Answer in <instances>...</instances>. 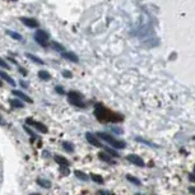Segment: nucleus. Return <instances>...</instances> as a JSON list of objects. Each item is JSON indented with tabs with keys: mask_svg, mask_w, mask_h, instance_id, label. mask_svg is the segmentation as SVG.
<instances>
[{
	"mask_svg": "<svg viewBox=\"0 0 195 195\" xmlns=\"http://www.w3.org/2000/svg\"><path fill=\"white\" fill-rule=\"evenodd\" d=\"M96 135L98 136V138H101V139L106 140V142L108 143V144H111L112 147H115L116 149H123V148H125V145H126L124 142L115 139L113 136H111L110 134H107V133H97Z\"/></svg>",
	"mask_w": 195,
	"mask_h": 195,
	"instance_id": "obj_1",
	"label": "nucleus"
},
{
	"mask_svg": "<svg viewBox=\"0 0 195 195\" xmlns=\"http://www.w3.org/2000/svg\"><path fill=\"white\" fill-rule=\"evenodd\" d=\"M34 40H36V42L40 43L41 46H49V34L46 33L45 31L42 30H37L36 31V34H34Z\"/></svg>",
	"mask_w": 195,
	"mask_h": 195,
	"instance_id": "obj_2",
	"label": "nucleus"
},
{
	"mask_svg": "<svg viewBox=\"0 0 195 195\" xmlns=\"http://www.w3.org/2000/svg\"><path fill=\"white\" fill-rule=\"evenodd\" d=\"M68 100L70 101V103H73V105H75L78 107H84V103L82 101V97H80L79 93H77V92H69L68 93Z\"/></svg>",
	"mask_w": 195,
	"mask_h": 195,
	"instance_id": "obj_3",
	"label": "nucleus"
},
{
	"mask_svg": "<svg viewBox=\"0 0 195 195\" xmlns=\"http://www.w3.org/2000/svg\"><path fill=\"white\" fill-rule=\"evenodd\" d=\"M126 158H128V161H130L133 165H136V166H139V167H144L145 166L144 161H143L139 156H136V154H129Z\"/></svg>",
	"mask_w": 195,
	"mask_h": 195,
	"instance_id": "obj_4",
	"label": "nucleus"
},
{
	"mask_svg": "<svg viewBox=\"0 0 195 195\" xmlns=\"http://www.w3.org/2000/svg\"><path fill=\"white\" fill-rule=\"evenodd\" d=\"M27 123L30 124L31 126H33V128L36 129V130L41 131V133H47V128H46V126H45L43 124L38 123V121H33L32 119H28V120H27Z\"/></svg>",
	"mask_w": 195,
	"mask_h": 195,
	"instance_id": "obj_5",
	"label": "nucleus"
},
{
	"mask_svg": "<svg viewBox=\"0 0 195 195\" xmlns=\"http://www.w3.org/2000/svg\"><path fill=\"white\" fill-rule=\"evenodd\" d=\"M85 138H87V140L91 143L92 145H96V147H102V144H101V142L97 139V135H94V134H92V133H87L85 134Z\"/></svg>",
	"mask_w": 195,
	"mask_h": 195,
	"instance_id": "obj_6",
	"label": "nucleus"
},
{
	"mask_svg": "<svg viewBox=\"0 0 195 195\" xmlns=\"http://www.w3.org/2000/svg\"><path fill=\"white\" fill-rule=\"evenodd\" d=\"M22 23L23 24H26L27 27H30V28H38V22L37 21H34L32 18H21Z\"/></svg>",
	"mask_w": 195,
	"mask_h": 195,
	"instance_id": "obj_7",
	"label": "nucleus"
},
{
	"mask_svg": "<svg viewBox=\"0 0 195 195\" xmlns=\"http://www.w3.org/2000/svg\"><path fill=\"white\" fill-rule=\"evenodd\" d=\"M13 94H14V96H17V97H19L21 100L26 101V102H28V103H32L31 97H30V96H27V94H24V93H23V92H21V91H13Z\"/></svg>",
	"mask_w": 195,
	"mask_h": 195,
	"instance_id": "obj_8",
	"label": "nucleus"
},
{
	"mask_svg": "<svg viewBox=\"0 0 195 195\" xmlns=\"http://www.w3.org/2000/svg\"><path fill=\"white\" fill-rule=\"evenodd\" d=\"M61 55L64 56L65 59H69L70 61H74V62L78 61V56H77L75 54H73V53H66V51H64V53H62Z\"/></svg>",
	"mask_w": 195,
	"mask_h": 195,
	"instance_id": "obj_9",
	"label": "nucleus"
},
{
	"mask_svg": "<svg viewBox=\"0 0 195 195\" xmlns=\"http://www.w3.org/2000/svg\"><path fill=\"white\" fill-rule=\"evenodd\" d=\"M55 161L56 162H59L60 165H62V166H69L68 159L64 158V157H61V156H55Z\"/></svg>",
	"mask_w": 195,
	"mask_h": 195,
	"instance_id": "obj_10",
	"label": "nucleus"
},
{
	"mask_svg": "<svg viewBox=\"0 0 195 195\" xmlns=\"http://www.w3.org/2000/svg\"><path fill=\"white\" fill-rule=\"evenodd\" d=\"M0 77H2L4 80H7V82L9 83V84H14V80L13 79H11L9 75H8V74L7 73H5V72H0Z\"/></svg>",
	"mask_w": 195,
	"mask_h": 195,
	"instance_id": "obj_11",
	"label": "nucleus"
},
{
	"mask_svg": "<svg viewBox=\"0 0 195 195\" xmlns=\"http://www.w3.org/2000/svg\"><path fill=\"white\" fill-rule=\"evenodd\" d=\"M38 77L41 78L42 80H49L50 78H51V75L47 73V72H45V70H40L38 72Z\"/></svg>",
	"mask_w": 195,
	"mask_h": 195,
	"instance_id": "obj_12",
	"label": "nucleus"
},
{
	"mask_svg": "<svg viewBox=\"0 0 195 195\" xmlns=\"http://www.w3.org/2000/svg\"><path fill=\"white\" fill-rule=\"evenodd\" d=\"M98 157L102 159V161H105V162H108V163H112V161H111V158L107 156V153L106 152H101L100 154H98Z\"/></svg>",
	"mask_w": 195,
	"mask_h": 195,
	"instance_id": "obj_13",
	"label": "nucleus"
},
{
	"mask_svg": "<svg viewBox=\"0 0 195 195\" xmlns=\"http://www.w3.org/2000/svg\"><path fill=\"white\" fill-rule=\"evenodd\" d=\"M74 174H75V176L78 177L79 180H82V181H87V179H88V176L85 175V174H83L82 171H75Z\"/></svg>",
	"mask_w": 195,
	"mask_h": 195,
	"instance_id": "obj_14",
	"label": "nucleus"
},
{
	"mask_svg": "<svg viewBox=\"0 0 195 195\" xmlns=\"http://www.w3.org/2000/svg\"><path fill=\"white\" fill-rule=\"evenodd\" d=\"M37 184H38L40 186H42V187H47V189L51 186V184H50L47 180H42V179H38V180H37Z\"/></svg>",
	"mask_w": 195,
	"mask_h": 195,
	"instance_id": "obj_15",
	"label": "nucleus"
},
{
	"mask_svg": "<svg viewBox=\"0 0 195 195\" xmlns=\"http://www.w3.org/2000/svg\"><path fill=\"white\" fill-rule=\"evenodd\" d=\"M91 179L93 180L94 182H97V184H103V179L100 176V175H96V174H92L91 175Z\"/></svg>",
	"mask_w": 195,
	"mask_h": 195,
	"instance_id": "obj_16",
	"label": "nucleus"
},
{
	"mask_svg": "<svg viewBox=\"0 0 195 195\" xmlns=\"http://www.w3.org/2000/svg\"><path fill=\"white\" fill-rule=\"evenodd\" d=\"M27 57H30V59H31L32 61L37 62V64H43V61H42L41 59H38L37 56H34V55H32V54H27Z\"/></svg>",
	"mask_w": 195,
	"mask_h": 195,
	"instance_id": "obj_17",
	"label": "nucleus"
},
{
	"mask_svg": "<svg viewBox=\"0 0 195 195\" xmlns=\"http://www.w3.org/2000/svg\"><path fill=\"white\" fill-rule=\"evenodd\" d=\"M8 34H9L10 37H13L14 40H18V41H21V40H22V36H21L19 33H17V32H13V31H8Z\"/></svg>",
	"mask_w": 195,
	"mask_h": 195,
	"instance_id": "obj_18",
	"label": "nucleus"
},
{
	"mask_svg": "<svg viewBox=\"0 0 195 195\" xmlns=\"http://www.w3.org/2000/svg\"><path fill=\"white\" fill-rule=\"evenodd\" d=\"M10 103H11V106H14V107H19V108L23 107V103L21 101H18V100H11Z\"/></svg>",
	"mask_w": 195,
	"mask_h": 195,
	"instance_id": "obj_19",
	"label": "nucleus"
},
{
	"mask_svg": "<svg viewBox=\"0 0 195 195\" xmlns=\"http://www.w3.org/2000/svg\"><path fill=\"white\" fill-rule=\"evenodd\" d=\"M62 145H64V148L66 149L68 152H73V151H74V147H73V144H72V143H68V142H65V143H64V144H62Z\"/></svg>",
	"mask_w": 195,
	"mask_h": 195,
	"instance_id": "obj_20",
	"label": "nucleus"
},
{
	"mask_svg": "<svg viewBox=\"0 0 195 195\" xmlns=\"http://www.w3.org/2000/svg\"><path fill=\"white\" fill-rule=\"evenodd\" d=\"M53 46H54V47H56V50H57V51H60L61 54L64 53V50H65L64 46H61L60 43H57V42H54V43H53Z\"/></svg>",
	"mask_w": 195,
	"mask_h": 195,
	"instance_id": "obj_21",
	"label": "nucleus"
},
{
	"mask_svg": "<svg viewBox=\"0 0 195 195\" xmlns=\"http://www.w3.org/2000/svg\"><path fill=\"white\" fill-rule=\"evenodd\" d=\"M126 179H128V180H130V181L133 182V184H136V185H140V181L138 180V179H135V177H133L131 175H128V176H126Z\"/></svg>",
	"mask_w": 195,
	"mask_h": 195,
	"instance_id": "obj_22",
	"label": "nucleus"
},
{
	"mask_svg": "<svg viewBox=\"0 0 195 195\" xmlns=\"http://www.w3.org/2000/svg\"><path fill=\"white\" fill-rule=\"evenodd\" d=\"M0 66H2V68H5V69H8L9 66H8V64H7V62H5L3 59H0Z\"/></svg>",
	"mask_w": 195,
	"mask_h": 195,
	"instance_id": "obj_23",
	"label": "nucleus"
},
{
	"mask_svg": "<svg viewBox=\"0 0 195 195\" xmlns=\"http://www.w3.org/2000/svg\"><path fill=\"white\" fill-rule=\"evenodd\" d=\"M56 91H57V93H60V94L64 93V91H61V87H56Z\"/></svg>",
	"mask_w": 195,
	"mask_h": 195,
	"instance_id": "obj_24",
	"label": "nucleus"
},
{
	"mask_svg": "<svg viewBox=\"0 0 195 195\" xmlns=\"http://www.w3.org/2000/svg\"><path fill=\"white\" fill-rule=\"evenodd\" d=\"M64 75H65V77H70V75H72V74H70V73H68V72H66V73L64 72Z\"/></svg>",
	"mask_w": 195,
	"mask_h": 195,
	"instance_id": "obj_25",
	"label": "nucleus"
},
{
	"mask_svg": "<svg viewBox=\"0 0 195 195\" xmlns=\"http://www.w3.org/2000/svg\"><path fill=\"white\" fill-rule=\"evenodd\" d=\"M4 123H3V119H2V116H0V125H3Z\"/></svg>",
	"mask_w": 195,
	"mask_h": 195,
	"instance_id": "obj_26",
	"label": "nucleus"
},
{
	"mask_svg": "<svg viewBox=\"0 0 195 195\" xmlns=\"http://www.w3.org/2000/svg\"><path fill=\"white\" fill-rule=\"evenodd\" d=\"M0 87H2V80H0Z\"/></svg>",
	"mask_w": 195,
	"mask_h": 195,
	"instance_id": "obj_27",
	"label": "nucleus"
},
{
	"mask_svg": "<svg viewBox=\"0 0 195 195\" xmlns=\"http://www.w3.org/2000/svg\"><path fill=\"white\" fill-rule=\"evenodd\" d=\"M32 195H40V194H32Z\"/></svg>",
	"mask_w": 195,
	"mask_h": 195,
	"instance_id": "obj_28",
	"label": "nucleus"
},
{
	"mask_svg": "<svg viewBox=\"0 0 195 195\" xmlns=\"http://www.w3.org/2000/svg\"><path fill=\"white\" fill-rule=\"evenodd\" d=\"M14 2H15V0H14Z\"/></svg>",
	"mask_w": 195,
	"mask_h": 195,
	"instance_id": "obj_29",
	"label": "nucleus"
}]
</instances>
